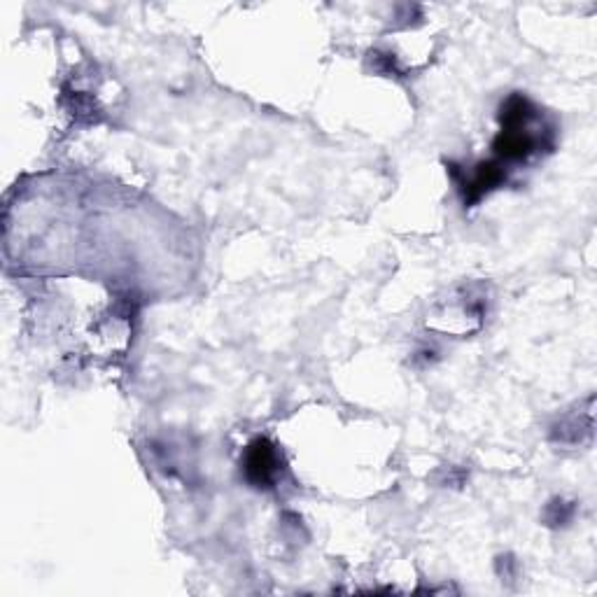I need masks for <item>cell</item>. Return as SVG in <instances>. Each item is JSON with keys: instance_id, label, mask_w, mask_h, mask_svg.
I'll return each mask as SVG.
<instances>
[{"instance_id": "obj_1", "label": "cell", "mask_w": 597, "mask_h": 597, "mask_svg": "<svg viewBox=\"0 0 597 597\" xmlns=\"http://www.w3.org/2000/svg\"><path fill=\"white\" fill-rule=\"evenodd\" d=\"M243 469H245V479H248L252 486L269 488L271 483L278 479V472H280V455L276 451V446L264 437L252 441L248 451H245Z\"/></svg>"}, {"instance_id": "obj_2", "label": "cell", "mask_w": 597, "mask_h": 597, "mask_svg": "<svg viewBox=\"0 0 597 597\" xmlns=\"http://www.w3.org/2000/svg\"><path fill=\"white\" fill-rule=\"evenodd\" d=\"M500 182H504L502 166L479 164V166H476V171L472 173V178L460 182L462 194H465V203L479 201L483 194H488L490 189H495L497 185H500Z\"/></svg>"}]
</instances>
